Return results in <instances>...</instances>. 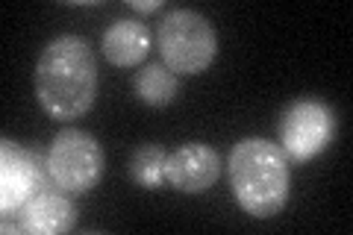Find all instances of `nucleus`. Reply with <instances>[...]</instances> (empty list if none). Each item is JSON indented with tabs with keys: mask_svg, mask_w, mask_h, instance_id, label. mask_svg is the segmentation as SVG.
Wrapping results in <instances>:
<instances>
[{
	"mask_svg": "<svg viewBox=\"0 0 353 235\" xmlns=\"http://www.w3.org/2000/svg\"><path fill=\"white\" fill-rule=\"evenodd\" d=\"M130 6L136 9V12H157L162 6V0H130Z\"/></svg>",
	"mask_w": 353,
	"mask_h": 235,
	"instance_id": "12",
	"label": "nucleus"
},
{
	"mask_svg": "<svg viewBox=\"0 0 353 235\" xmlns=\"http://www.w3.org/2000/svg\"><path fill=\"white\" fill-rule=\"evenodd\" d=\"M103 56L106 62H112L115 68H136L148 59L153 48V36L145 21L139 18H118L115 24H109L103 32Z\"/></svg>",
	"mask_w": 353,
	"mask_h": 235,
	"instance_id": "9",
	"label": "nucleus"
},
{
	"mask_svg": "<svg viewBox=\"0 0 353 235\" xmlns=\"http://www.w3.org/2000/svg\"><path fill=\"white\" fill-rule=\"evenodd\" d=\"M221 171H224L221 153L201 141L183 144V147H176L165 159V183L174 185L183 194L209 192L221 180Z\"/></svg>",
	"mask_w": 353,
	"mask_h": 235,
	"instance_id": "7",
	"label": "nucleus"
},
{
	"mask_svg": "<svg viewBox=\"0 0 353 235\" xmlns=\"http://www.w3.org/2000/svg\"><path fill=\"white\" fill-rule=\"evenodd\" d=\"M48 176L65 194H88L106 174V153L92 132L62 130L48 147Z\"/></svg>",
	"mask_w": 353,
	"mask_h": 235,
	"instance_id": "4",
	"label": "nucleus"
},
{
	"mask_svg": "<svg viewBox=\"0 0 353 235\" xmlns=\"http://www.w3.org/2000/svg\"><path fill=\"white\" fill-rule=\"evenodd\" d=\"M165 153L159 144H141L130 159V180L141 188H159L165 183Z\"/></svg>",
	"mask_w": 353,
	"mask_h": 235,
	"instance_id": "11",
	"label": "nucleus"
},
{
	"mask_svg": "<svg viewBox=\"0 0 353 235\" xmlns=\"http://www.w3.org/2000/svg\"><path fill=\"white\" fill-rule=\"evenodd\" d=\"M44 171L48 165H41L36 150H27L18 141L3 139L0 144V209L6 218L12 212H21V206L36 192L48 188Z\"/></svg>",
	"mask_w": 353,
	"mask_h": 235,
	"instance_id": "6",
	"label": "nucleus"
},
{
	"mask_svg": "<svg viewBox=\"0 0 353 235\" xmlns=\"http://www.w3.org/2000/svg\"><path fill=\"white\" fill-rule=\"evenodd\" d=\"M157 48L162 65L176 76L203 74L215 62L218 32L209 18L194 9H171L157 27Z\"/></svg>",
	"mask_w": 353,
	"mask_h": 235,
	"instance_id": "3",
	"label": "nucleus"
},
{
	"mask_svg": "<svg viewBox=\"0 0 353 235\" xmlns=\"http://www.w3.org/2000/svg\"><path fill=\"white\" fill-rule=\"evenodd\" d=\"M132 92L141 103L148 106H168L180 97V76L174 71H168L162 62H150V65H141L132 76Z\"/></svg>",
	"mask_w": 353,
	"mask_h": 235,
	"instance_id": "10",
	"label": "nucleus"
},
{
	"mask_svg": "<svg viewBox=\"0 0 353 235\" xmlns=\"http://www.w3.org/2000/svg\"><path fill=\"white\" fill-rule=\"evenodd\" d=\"M336 112L324 100L301 97L285 106L280 118V150L289 162L303 165L330 147V141L336 139Z\"/></svg>",
	"mask_w": 353,
	"mask_h": 235,
	"instance_id": "5",
	"label": "nucleus"
},
{
	"mask_svg": "<svg viewBox=\"0 0 353 235\" xmlns=\"http://www.w3.org/2000/svg\"><path fill=\"white\" fill-rule=\"evenodd\" d=\"M36 97L57 121L83 118L97 97V62L88 41L80 36H57L41 50L36 71Z\"/></svg>",
	"mask_w": 353,
	"mask_h": 235,
	"instance_id": "1",
	"label": "nucleus"
},
{
	"mask_svg": "<svg viewBox=\"0 0 353 235\" xmlns=\"http://www.w3.org/2000/svg\"><path fill=\"white\" fill-rule=\"evenodd\" d=\"M77 227L74 200L59 188H41L18 212V229L30 235H65Z\"/></svg>",
	"mask_w": 353,
	"mask_h": 235,
	"instance_id": "8",
	"label": "nucleus"
},
{
	"mask_svg": "<svg viewBox=\"0 0 353 235\" xmlns=\"http://www.w3.org/2000/svg\"><path fill=\"white\" fill-rule=\"evenodd\" d=\"M227 174L239 206L253 218H274L289 203L292 162L280 144L259 136L236 141L227 159Z\"/></svg>",
	"mask_w": 353,
	"mask_h": 235,
	"instance_id": "2",
	"label": "nucleus"
}]
</instances>
